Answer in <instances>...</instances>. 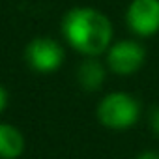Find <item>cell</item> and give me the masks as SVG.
Returning <instances> with one entry per match:
<instances>
[{
  "instance_id": "obj_8",
  "label": "cell",
  "mask_w": 159,
  "mask_h": 159,
  "mask_svg": "<svg viewBox=\"0 0 159 159\" xmlns=\"http://www.w3.org/2000/svg\"><path fill=\"white\" fill-rule=\"evenodd\" d=\"M148 125H150L152 133L155 137H159V105L150 111V114H148Z\"/></svg>"
},
{
  "instance_id": "obj_4",
  "label": "cell",
  "mask_w": 159,
  "mask_h": 159,
  "mask_svg": "<svg viewBox=\"0 0 159 159\" xmlns=\"http://www.w3.org/2000/svg\"><path fill=\"white\" fill-rule=\"evenodd\" d=\"M146 62V51L137 39H120L112 41L105 52V64L109 71L120 77L137 73Z\"/></svg>"
},
{
  "instance_id": "obj_1",
  "label": "cell",
  "mask_w": 159,
  "mask_h": 159,
  "mask_svg": "<svg viewBox=\"0 0 159 159\" xmlns=\"http://www.w3.org/2000/svg\"><path fill=\"white\" fill-rule=\"evenodd\" d=\"M60 28L66 43L83 56L105 54L114 36L111 19L90 6H75L67 10Z\"/></svg>"
},
{
  "instance_id": "obj_2",
  "label": "cell",
  "mask_w": 159,
  "mask_h": 159,
  "mask_svg": "<svg viewBox=\"0 0 159 159\" xmlns=\"http://www.w3.org/2000/svg\"><path fill=\"white\" fill-rule=\"evenodd\" d=\"M96 116L103 127L124 131L137 125L140 118V103L127 92H109L98 103Z\"/></svg>"
},
{
  "instance_id": "obj_3",
  "label": "cell",
  "mask_w": 159,
  "mask_h": 159,
  "mask_svg": "<svg viewBox=\"0 0 159 159\" xmlns=\"http://www.w3.org/2000/svg\"><path fill=\"white\" fill-rule=\"evenodd\" d=\"M66 58L64 45L49 36H39L25 47V60L36 73H54L62 67Z\"/></svg>"
},
{
  "instance_id": "obj_6",
  "label": "cell",
  "mask_w": 159,
  "mask_h": 159,
  "mask_svg": "<svg viewBox=\"0 0 159 159\" xmlns=\"http://www.w3.org/2000/svg\"><path fill=\"white\" fill-rule=\"evenodd\" d=\"M107 64L99 62L98 56H86L84 62L79 64L77 67V81L84 90L88 92H94V90H99L107 79Z\"/></svg>"
},
{
  "instance_id": "obj_9",
  "label": "cell",
  "mask_w": 159,
  "mask_h": 159,
  "mask_svg": "<svg viewBox=\"0 0 159 159\" xmlns=\"http://www.w3.org/2000/svg\"><path fill=\"white\" fill-rule=\"evenodd\" d=\"M8 101H10V94H8V88L0 84V114H2L8 107Z\"/></svg>"
},
{
  "instance_id": "obj_7",
  "label": "cell",
  "mask_w": 159,
  "mask_h": 159,
  "mask_svg": "<svg viewBox=\"0 0 159 159\" xmlns=\"http://www.w3.org/2000/svg\"><path fill=\"white\" fill-rule=\"evenodd\" d=\"M26 140L19 127L0 122V159H19L25 153Z\"/></svg>"
},
{
  "instance_id": "obj_5",
  "label": "cell",
  "mask_w": 159,
  "mask_h": 159,
  "mask_svg": "<svg viewBox=\"0 0 159 159\" xmlns=\"http://www.w3.org/2000/svg\"><path fill=\"white\" fill-rule=\"evenodd\" d=\"M125 25L137 38L159 34V0H131L125 10Z\"/></svg>"
},
{
  "instance_id": "obj_10",
  "label": "cell",
  "mask_w": 159,
  "mask_h": 159,
  "mask_svg": "<svg viewBox=\"0 0 159 159\" xmlns=\"http://www.w3.org/2000/svg\"><path fill=\"white\" fill-rule=\"evenodd\" d=\"M135 159H159V152H155V150H144Z\"/></svg>"
}]
</instances>
